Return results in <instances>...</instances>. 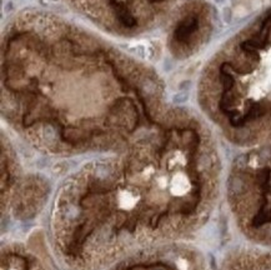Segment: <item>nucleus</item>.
Listing matches in <instances>:
<instances>
[{
    "mask_svg": "<svg viewBox=\"0 0 271 270\" xmlns=\"http://www.w3.org/2000/svg\"><path fill=\"white\" fill-rule=\"evenodd\" d=\"M258 270H271V265L270 266H262V268H260Z\"/></svg>",
    "mask_w": 271,
    "mask_h": 270,
    "instance_id": "f03ea898",
    "label": "nucleus"
},
{
    "mask_svg": "<svg viewBox=\"0 0 271 270\" xmlns=\"http://www.w3.org/2000/svg\"><path fill=\"white\" fill-rule=\"evenodd\" d=\"M195 26H196V20H195L194 18L187 19V20L185 21V24L181 25L180 29L178 30V34H179L181 38H185L186 35H189V34L191 33V31H193V30L195 29Z\"/></svg>",
    "mask_w": 271,
    "mask_h": 270,
    "instance_id": "f257e3e1",
    "label": "nucleus"
}]
</instances>
